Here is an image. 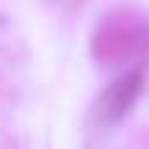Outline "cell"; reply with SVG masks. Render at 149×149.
Here are the masks:
<instances>
[{
	"instance_id": "obj_1",
	"label": "cell",
	"mask_w": 149,
	"mask_h": 149,
	"mask_svg": "<svg viewBox=\"0 0 149 149\" xmlns=\"http://www.w3.org/2000/svg\"><path fill=\"white\" fill-rule=\"evenodd\" d=\"M144 39H146V28L135 14H130V11H111L100 22V28H97L91 50H94L97 61L116 64V61L130 58L135 50H141Z\"/></svg>"
},
{
	"instance_id": "obj_2",
	"label": "cell",
	"mask_w": 149,
	"mask_h": 149,
	"mask_svg": "<svg viewBox=\"0 0 149 149\" xmlns=\"http://www.w3.org/2000/svg\"><path fill=\"white\" fill-rule=\"evenodd\" d=\"M138 91H141V72H127V74H122L116 83L108 86V91L102 94V100H100L102 116H105V119L122 116V113L135 102Z\"/></svg>"
}]
</instances>
